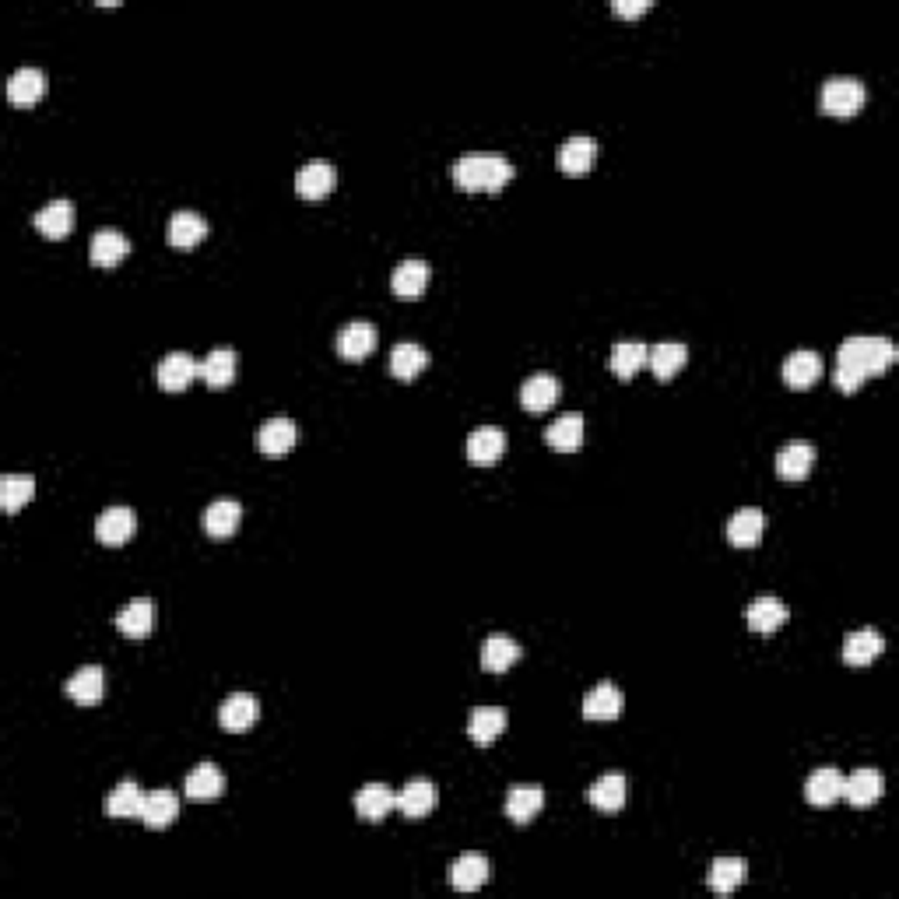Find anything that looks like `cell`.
<instances>
[{"label": "cell", "mask_w": 899, "mask_h": 899, "mask_svg": "<svg viewBox=\"0 0 899 899\" xmlns=\"http://www.w3.org/2000/svg\"><path fill=\"white\" fill-rule=\"evenodd\" d=\"M896 345L882 334H854L840 345L836 352V369H833V383L843 390V394H854L864 380L871 376H882L885 369L896 362Z\"/></svg>", "instance_id": "cell-1"}, {"label": "cell", "mask_w": 899, "mask_h": 899, "mask_svg": "<svg viewBox=\"0 0 899 899\" xmlns=\"http://www.w3.org/2000/svg\"><path fill=\"white\" fill-rule=\"evenodd\" d=\"M513 173V162L499 152H471L454 162V183L468 194H499Z\"/></svg>", "instance_id": "cell-2"}, {"label": "cell", "mask_w": 899, "mask_h": 899, "mask_svg": "<svg viewBox=\"0 0 899 899\" xmlns=\"http://www.w3.org/2000/svg\"><path fill=\"white\" fill-rule=\"evenodd\" d=\"M868 92L857 78H829L822 85V113L829 116H854L864 106Z\"/></svg>", "instance_id": "cell-3"}, {"label": "cell", "mask_w": 899, "mask_h": 899, "mask_svg": "<svg viewBox=\"0 0 899 899\" xmlns=\"http://www.w3.org/2000/svg\"><path fill=\"white\" fill-rule=\"evenodd\" d=\"M197 373H201V362H197L194 355H187V352H169L166 359L159 362V369H155V376H159V387L169 390V394H176V390H187L190 383H194Z\"/></svg>", "instance_id": "cell-4"}, {"label": "cell", "mask_w": 899, "mask_h": 899, "mask_svg": "<svg viewBox=\"0 0 899 899\" xmlns=\"http://www.w3.org/2000/svg\"><path fill=\"white\" fill-rule=\"evenodd\" d=\"M334 183H338V173H334V166L324 159L306 162V166L295 173V190H299V197H306V201L327 197L334 190Z\"/></svg>", "instance_id": "cell-5"}, {"label": "cell", "mask_w": 899, "mask_h": 899, "mask_svg": "<svg viewBox=\"0 0 899 899\" xmlns=\"http://www.w3.org/2000/svg\"><path fill=\"white\" fill-rule=\"evenodd\" d=\"M260 720V699L250 692H232L222 706H218V724L225 731H246Z\"/></svg>", "instance_id": "cell-6"}, {"label": "cell", "mask_w": 899, "mask_h": 899, "mask_svg": "<svg viewBox=\"0 0 899 899\" xmlns=\"http://www.w3.org/2000/svg\"><path fill=\"white\" fill-rule=\"evenodd\" d=\"M885 794V777L878 770H854L850 777H843V798L854 808H871Z\"/></svg>", "instance_id": "cell-7"}, {"label": "cell", "mask_w": 899, "mask_h": 899, "mask_svg": "<svg viewBox=\"0 0 899 899\" xmlns=\"http://www.w3.org/2000/svg\"><path fill=\"white\" fill-rule=\"evenodd\" d=\"M622 710H626V696L612 682H597L583 696V717L587 720H615L622 717Z\"/></svg>", "instance_id": "cell-8"}, {"label": "cell", "mask_w": 899, "mask_h": 899, "mask_svg": "<svg viewBox=\"0 0 899 899\" xmlns=\"http://www.w3.org/2000/svg\"><path fill=\"white\" fill-rule=\"evenodd\" d=\"M155 626V601L152 597H134L130 605H123L116 612V629L130 640H144Z\"/></svg>", "instance_id": "cell-9"}, {"label": "cell", "mask_w": 899, "mask_h": 899, "mask_svg": "<svg viewBox=\"0 0 899 899\" xmlns=\"http://www.w3.org/2000/svg\"><path fill=\"white\" fill-rule=\"evenodd\" d=\"M436 787L429 784V780H411V784H404L401 791L394 794V808L404 815V819H425V815L436 808Z\"/></svg>", "instance_id": "cell-10"}, {"label": "cell", "mask_w": 899, "mask_h": 899, "mask_svg": "<svg viewBox=\"0 0 899 899\" xmlns=\"http://www.w3.org/2000/svg\"><path fill=\"white\" fill-rule=\"evenodd\" d=\"M594 162H597V141L594 137H569L559 152H555V166H559L566 176L590 173Z\"/></svg>", "instance_id": "cell-11"}, {"label": "cell", "mask_w": 899, "mask_h": 899, "mask_svg": "<svg viewBox=\"0 0 899 899\" xmlns=\"http://www.w3.org/2000/svg\"><path fill=\"white\" fill-rule=\"evenodd\" d=\"M134 531H137V517H134V510H127V506H109V510L95 520V538H99L102 545H113V548L127 545Z\"/></svg>", "instance_id": "cell-12"}, {"label": "cell", "mask_w": 899, "mask_h": 899, "mask_svg": "<svg viewBox=\"0 0 899 899\" xmlns=\"http://www.w3.org/2000/svg\"><path fill=\"white\" fill-rule=\"evenodd\" d=\"M812 468H815V446L805 443V439H794V443L777 450V475L787 478V482H801V478H808Z\"/></svg>", "instance_id": "cell-13"}, {"label": "cell", "mask_w": 899, "mask_h": 899, "mask_svg": "<svg viewBox=\"0 0 899 899\" xmlns=\"http://www.w3.org/2000/svg\"><path fill=\"white\" fill-rule=\"evenodd\" d=\"M492 875V864L485 854H461L454 864H450V885L457 892H475L489 882Z\"/></svg>", "instance_id": "cell-14"}, {"label": "cell", "mask_w": 899, "mask_h": 899, "mask_svg": "<svg viewBox=\"0 0 899 899\" xmlns=\"http://www.w3.org/2000/svg\"><path fill=\"white\" fill-rule=\"evenodd\" d=\"M843 798V773L833 766H822L805 780V801L815 808H829Z\"/></svg>", "instance_id": "cell-15"}, {"label": "cell", "mask_w": 899, "mask_h": 899, "mask_svg": "<svg viewBox=\"0 0 899 899\" xmlns=\"http://www.w3.org/2000/svg\"><path fill=\"white\" fill-rule=\"evenodd\" d=\"M376 341H380V334H376L373 324H366V320H352V324L338 331V352L345 355L348 362H359V359H366V355L373 352Z\"/></svg>", "instance_id": "cell-16"}, {"label": "cell", "mask_w": 899, "mask_h": 899, "mask_svg": "<svg viewBox=\"0 0 899 899\" xmlns=\"http://www.w3.org/2000/svg\"><path fill=\"white\" fill-rule=\"evenodd\" d=\"M763 531H766V513L756 510V506H745V510H738L731 520H727V541L738 548L759 545Z\"/></svg>", "instance_id": "cell-17"}, {"label": "cell", "mask_w": 899, "mask_h": 899, "mask_svg": "<svg viewBox=\"0 0 899 899\" xmlns=\"http://www.w3.org/2000/svg\"><path fill=\"white\" fill-rule=\"evenodd\" d=\"M64 692L81 706H95L106 692V675H102L99 664H88V668H78L71 678H67Z\"/></svg>", "instance_id": "cell-18"}, {"label": "cell", "mask_w": 899, "mask_h": 899, "mask_svg": "<svg viewBox=\"0 0 899 899\" xmlns=\"http://www.w3.org/2000/svg\"><path fill=\"white\" fill-rule=\"evenodd\" d=\"M506 450V432L499 425H482L468 436V461L471 464H496Z\"/></svg>", "instance_id": "cell-19"}, {"label": "cell", "mask_w": 899, "mask_h": 899, "mask_svg": "<svg viewBox=\"0 0 899 899\" xmlns=\"http://www.w3.org/2000/svg\"><path fill=\"white\" fill-rule=\"evenodd\" d=\"M882 650H885V640L878 629H857V633H850L843 640L840 657L847 664H854V668H861V664H871L875 657H882Z\"/></svg>", "instance_id": "cell-20"}, {"label": "cell", "mask_w": 899, "mask_h": 899, "mask_svg": "<svg viewBox=\"0 0 899 899\" xmlns=\"http://www.w3.org/2000/svg\"><path fill=\"white\" fill-rule=\"evenodd\" d=\"M239 520H243V506H239L236 499H215V503L204 510V531H208L211 538L225 541L236 534Z\"/></svg>", "instance_id": "cell-21"}, {"label": "cell", "mask_w": 899, "mask_h": 899, "mask_svg": "<svg viewBox=\"0 0 899 899\" xmlns=\"http://www.w3.org/2000/svg\"><path fill=\"white\" fill-rule=\"evenodd\" d=\"M745 622L752 633H777L787 622V605L780 597H756L745 612Z\"/></svg>", "instance_id": "cell-22"}, {"label": "cell", "mask_w": 899, "mask_h": 899, "mask_svg": "<svg viewBox=\"0 0 899 899\" xmlns=\"http://www.w3.org/2000/svg\"><path fill=\"white\" fill-rule=\"evenodd\" d=\"M429 264L425 260H401V264L394 267V274H390V288H394V295H401V299H415V295L425 292V285H429Z\"/></svg>", "instance_id": "cell-23"}, {"label": "cell", "mask_w": 899, "mask_h": 899, "mask_svg": "<svg viewBox=\"0 0 899 899\" xmlns=\"http://www.w3.org/2000/svg\"><path fill=\"white\" fill-rule=\"evenodd\" d=\"M32 225H36L43 236L50 239H64L67 232L74 229V204L64 201V197H57V201H50L46 208L36 211V218H32Z\"/></svg>", "instance_id": "cell-24"}, {"label": "cell", "mask_w": 899, "mask_h": 899, "mask_svg": "<svg viewBox=\"0 0 899 899\" xmlns=\"http://www.w3.org/2000/svg\"><path fill=\"white\" fill-rule=\"evenodd\" d=\"M587 801L597 812H622L626 808V777L622 773H605L594 787H587Z\"/></svg>", "instance_id": "cell-25"}, {"label": "cell", "mask_w": 899, "mask_h": 899, "mask_svg": "<svg viewBox=\"0 0 899 899\" xmlns=\"http://www.w3.org/2000/svg\"><path fill=\"white\" fill-rule=\"evenodd\" d=\"M559 401V380H555L552 373H534L524 380V387H520V404H524L527 411H548L552 404Z\"/></svg>", "instance_id": "cell-26"}, {"label": "cell", "mask_w": 899, "mask_h": 899, "mask_svg": "<svg viewBox=\"0 0 899 899\" xmlns=\"http://www.w3.org/2000/svg\"><path fill=\"white\" fill-rule=\"evenodd\" d=\"M295 436H299V432H295L292 418H267V422L260 425L257 443L267 457H285L295 446Z\"/></svg>", "instance_id": "cell-27"}, {"label": "cell", "mask_w": 899, "mask_h": 899, "mask_svg": "<svg viewBox=\"0 0 899 899\" xmlns=\"http://www.w3.org/2000/svg\"><path fill=\"white\" fill-rule=\"evenodd\" d=\"M541 808H545V791H541L538 784H517L510 794H506V815H510L517 826L531 822Z\"/></svg>", "instance_id": "cell-28"}, {"label": "cell", "mask_w": 899, "mask_h": 899, "mask_svg": "<svg viewBox=\"0 0 899 899\" xmlns=\"http://www.w3.org/2000/svg\"><path fill=\"white\" fill-rule=\"evenodd\" d=\"M43 92H46V74L39 67H18L8 78V99L15 106H32V102L43 99Z\"/></svg>", "instance_id": "cell-29"}, {"label": "cell", "mask_w": 899, "mask_h": 899, "mask_svg": "<svg viewBox=\"0 0 899 899\" xmlns=\"http://www.w3.org/2000/svg\"><path fill=\"white\" fill-rule=\"evenodd\" d=\"M545 443L552 446V450H562V454L576 450V446L583 443V415L580 411H566V415H559L555 422H548Z\"/></svg>", "instance_id": "cell-30"}, {"label": "cell", "mask_w": 899, "mask_h": 899, "mask_svg": "<svg viewBox=\"0 0 899 899\" xmlns=\"http://www.w3.org/2000/svg\"><path fill=\"white\" fill-rule=\"evenodd\" d=\"M506 731V710L503 706H478L468 717V734L475 745H492L499 734Z\"/></svg>", "instance_id": "cell-31"}, {"label": "cell", "mask_w": 899, "mask_h": 899, "mask_svg": "<svg viewBox=\"0 0 899 899\" xmlns=\"http://www.w3.org/2000/svg\"><path fill=\"white\" fill-rule=\"evenodd\" d=\"M127 253H130V239L123 236V232H116V229L95 232L92 243H88V257H92V264H99V267L120 264Z\"/></svg>", "instance_id": "cell-32"}, {"label": "cell", "mask_w": 899, "mask_h": 899, "mask_svg": "<svg viewBox=\"0 0 899 899\" xmlns=\"http://www.w3.org/2000/svg\"><path fill=\"white\" fill-rule=\"evenodd\" d=\"M169 243L176 246V250H190V246H197L204 236H208V222H204V215H197V211H176L173 218H169Z\"/></svg>", "instance_id": "cell-33"}, {"label": "cell", "mask_w": 899, "mask_h": 899, "mask_svg": "<svg viewBox=\"0 0 899 899\" xmlns=\"http://www.w3.org/2000/svg\"><path fill=\"white\" fill-rule=\"evenodd\" d=\"M685 362H689V348L682 341H661L647 352V366L654 369L657 380H671L675 373H682Z\"/></svg>", "instance_id": "cell-34"}, {"label": "cell", "mask_w": 899, "mask_h": 899, "mask_svg": "<svg viewBox=\"0 0 899 899\" xmlns=\"http://www.w3.org/2000/svg\"><path fill=\"white\" fill-rule=\"evenodd\" d=\"M822 376V355L819 352H808V348H801V352H791L784 362V380L791 383L794 390H805L812 387L815 380Z\"/></svg>", "instance_id": "cell-35"}, {"label": "cell", "mask_w": 899, "mask_h": 899, "mask_svg": "<svg viewBox=\"0 0 899 899\" xmlns=\"http://www.w3.org/2000/svg\"><path fill=\"white\" fill-rule=\"evenodd\" d=\"M180 815V798L173 791H152L144 794V808H141V822L152 829H166L176 822Z\"/></svg>", "instance_id": "cell-36"}, {"label": "cell", "mask_w": 899, "mask_h": 899, "mask_svg": "<svg viewBox=\"0 0 899 899\" xmlns=\"http://www.w3.org/2000/svg\"><path fill=\"white\" fill-rule=\"evenodd\" d=\"M183 791H187V798H194V801H215V798H222V791H225L222 770H218L215 763H201L197 770H190V777H187V784H183Z\"/></svg>", "instance_id": "cell-37"}, {"label": "cell", "mask_w": 899, "mask_h": 899, "mask_svg": "<svg viewBox=\"0 0 899 899\" xmlns=\"http://www.w3.org/2000/svg\"><path fill=\"white\" fill-rule=\"evenodd\" d=\"M748 878V864L741 857H717L710 864V875H706V885L720 896H731L741 882Z\"/></svg>", "instance_id": "cell-38"}, {"label": "cell", "mask_w": 899, "mask_h": 899, "mask_svg": "<svg viewBox=\"0 0 899 899\" xmlns=\"http://www.w3.org/2000/svg\"><path fill=\"white\" fill-rule=\"evenodd\" d=\"M144 808V791L134 780H123L120 787H113V794L106 798V815L109 819H141Z\"/></svg>", "instance_id": "cell-39"}, {"label": "cell", "mask_w": 899, "mask_h": 899, "mask_svg": "<svg viewBox=\"0 0 899 899\" xmlns=\"http://www.w3.org/2000/svg\"><path fill=\"white\" fill-rule=\"evenodd\" d=\"M390 808H394V791L383 784H366L359 794H355V812H359V819H366V822L387 819Z\"/></svg>", "instance_id": "cell-40"}, {"label": "cell", "mask_w": 899, "mask_h": 899, "mask_svg": "<svg viewBox=\"0 0 899 899\" xmlns=\"http://www.w3.org/2000/svg\"><path fill=\"white\" fill-rule=\"evenodd\" d=\"M425 366H429V352H425L422 345H415V341H401V345H394V352H390V373H394L397 380H415Z\"/></svg>", "instance_id": "cell-41"}, {"label": "cell", "mask_w": 899, "mask_h": 899, "mask_svg": "<svg viewBox=\"0 0 899 899\" xmlns=\"http://www.w3.org/2000/svg\"><path fill=\"white\" fill-rule=\"evenodd\" d=\"M236 366H239V355L232 352V348H215V352L201 362V376H204V383H211V387H229V383L236 380Z\"/></svg>", "instance_id": "cell-42"}, {"label": "cell", "mask_w": 899, "mask_h": 899, "mask_svg": "<svg viewBox=\"0 0 899 899\" xmlns=\"http://www.w3.org/2000/svg\"><path fill=\"white\" fill-rule=\"evenodd\" d=\"M520 661V643L510 636H489L482 643V668L485 671H506Z\"/></svg>", "instance_id": "cell-43"}, {"label": "cell", "mask_w": 899, "mask_h": 899, "mask_svg": "<svg viewBox=\"0 0 899 899\" xmlns=\"http://www.w3.org/2000/svg\"><path fill=\"white\" fill-rule=\"evenodd\" d=\"M647 352H650V348L643 345V341H619V345L612 348V359H608V366H612V373L619 376V380H629L636 369L647 366Z\"/></svg>", "instance_id": "cell-44"}, {"label": "cell", "mask_w": 899, "mask_h": 899, "mask_svg": "<svg viewBox=\"0 0 899 899\" xmlns=\"http://www.w3.org/2000/svg\"><path fill=\"white\" fill-rule=\"evenodd\" d=\"M36 496V478L32 475H4L0 478V506L4 513H18Z\"/></svg>", "instance_id": "cell-45"}, {"label": "cell", "mask_w": 899, "mask_h": 899, "mask_svg": "<svg viewBox=\"0 0 899 899\" xmlns=\"http://www.w3.org/2000/svg\"><path fill=\"white\" fill-rule=\"evenodd\" d=\"M650 8H654V0H612V15H619V18L647 15Z\"/></svg>", "instance_id": "cell-46"}]
</instances>
